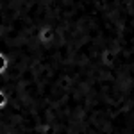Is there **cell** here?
<instances>
[{
	"mask_svg": "<svg viewBox=\"0 0 134 134\" xmlns=\"http://www.w3.org/2000/svg\"><path fill=\"white\" fill-rule=\"evenodd\" d=\"M7 100H9V98H7V95H5V91H4V90H0V109L7 105Z\"/></svg>",
	"mask_w": 134,
	"mask_h": 134,
	"instance_id": "7a4b0ae2",
	"label": "cell"
},
{
	"mask_svg": "<svg viewBox=\"0 0 134 134\" xmlns=\"http://www.w3.org/2000/svg\"><path fill=\"white\" fill-rule=\"evenodd\" d=\"M5 68H7V55L0 52V73L5 72Z\"/></svg>",
	"mask_w": 134,
	"mask_h": 134,
	"instance_id": "6da1fadb",
	"label": "cell"
}]
</instances>
